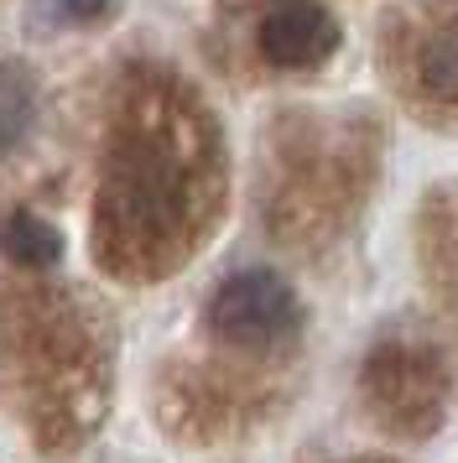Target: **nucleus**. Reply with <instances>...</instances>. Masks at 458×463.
I'll use <instances>...</instances> for the list:
<instances>
[{
  "mask_svg": "<svg viewBox=\"0 0 458 463\" xmlns=\"http://www.w3.org/2000/svg\"><path fill=\"white\" fill-rule=\"evenodd\" d=\"M0 240H5V250L16 255L21 266H52L58 260V234L47 230L42 219H32V213H11V224L0 230Z\"/></svg>",
  "mask_w": 458,
  "mask_h": 463,
  "instance_id": "nucleus-4",
  "label": "nucleus"
},
{
  "mask_svg": "<svg viewBox=\"0 0 458 463\" xmlns=\"http://www.w3.org/2000/svg\"><path fill=\"white\" fill-rule=\"evenodd\" d=\"M37 126V84L16 63H0V151H16Z\"/></svg>",
  "mask_w": 458,
  "mask_h": 463,
  "instance_id": "nucleus-3",
  "label": "nucleus"
},
{
  "mask_svg": "<svg viewBox=\"0 0 458 463\" xmlns=\"http://www.w3.org/2000/svg\"><path fill=\"white\" fill-rule=\"evenodd\" d=\"M208 328L229 344H276L297 328L291 287L271 271H240L208 297Z\"/></svg>",
  "mask_w": 458,
  "mask_h": 463,
  "instance_id": "nucleus-1",
  "label": "nucleus"
},
{
  "mask_svg": "<svg viewBox=\"0 0 458 463\" xmlns=\"http://www.w3.org/2000/svg\"><path fill=\"white\" fill-rule=\"evenodd\" d=\"M422 73H427V84H433L437 94H458V26L453 32H443V37L427 47Z\"/></svg>",
  "mask_w": 458,
  "mask_h": 463,
  "instance_id": "nucleus-5",
  "label": "nucleus"
},
{
  "mask_svg": "<svg viewBox=\"0 0 458 463\" xmlns=\"http://www.w3.org/2000/svg\"><path fill=\"white\" fill-rule=\"evenodd\" d=\"M339 47V26L312 0H281L261 22V52L276 68H318Z\"/></svg>",
  "mask_w": 458,
  "mask_h": 463,
  "instance_id": "nucleus-2",
  "label": "nucleus"
}]
</instances>
